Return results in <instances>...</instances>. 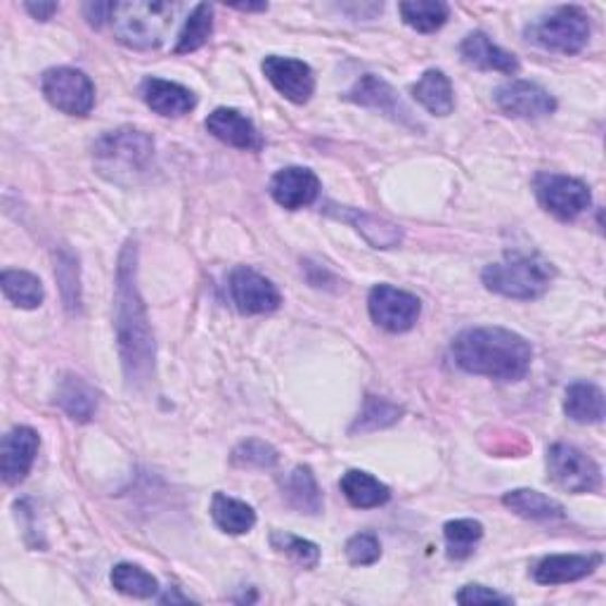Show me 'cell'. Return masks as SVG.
Instances as JSON below:
<instances>
[{
  "instance_id": "6da1fadb",
  "label": "cell",
  "mask_w": 606,
  "mask_h": 606,
  "mask_svg": "<svg viewBox=\"0 0 606 606\" xmlns=\"http://www.w3.org/2000/svg\"><path fill=\"white\" fill-rule=\"evenodd\" d=\"M114 327L123 377L131 389H145L155 379V335H152L147 306L137 289V246L123 244L117 266Z\"/></svg>"
},
{
  "instance_id": "7a4b0ae2",
  "label": "cell",
  "mask_w": 606,
  "mask_h": 606,
  "mask_svg": "<svg viewBox=\"0 0 606 606\" xmlns=\"http://www.w3.org/2000/svg\"><path fill=\"white\" fill-rule=\"evenodd\" d=\"M450 351L460 369L498 381H521L533 361L531 343L505 327L464 329Z\"/></svg>"
},
{
  "instance_id": "3957f363",
  "label": "cell",
  "mask_w": 606,
  "mask_h": 606,
  "mask_svg": "<svg viewBox=\"0 0 606 606\" xmlns=\"http://www.w3.org/2000/svg\"><path fill=\"white\" fill-rule=\"evenodd\" d=\"M175 5L161 0H133L117 3L112 15V29L119 44L133 50H152L163 44V36L171 29Z\"/></svg>"
},
{
  "instance_id": "277c9868",
  "label": "cell",
  "mask_w": 606,
  "mask_h": 606,
  "mask_svg": "<svg viewBox=\"0 0 606 606\" xmlns=\"http://www.w3.org/2000/svg\"><path fill=\"white\" fill-rule=\"evenodd\" d=\"M95 163L109 181L121 183L123 178H135L149 169L155 157V141L131 126L105 133L93 147Z\"/></svg>"
},
{
  "instance_id": "5b68a950",
  "label": "cell",
  "mask_w": 606,
  "mask_h": 606,
  "mask_svg": "<svg viewBox=\"0 0 606 606\" xmlns=\"http://www.w3.org/2000/svg\"><path fill=\"white\" fill-rule=\"evenodd\" d=\"M555 266L541 256H507L481 272L486 289L507 299L531 301L543 296L555 280Z\"/></svg>"
},
{
  "instance_id": "8992f818",
  "label": "cell",
  "mask_w": 606,
  "mask_h": 606,
  "mask_svg": "<svg viewBox=\"0 0 606 606\" xmlns=\"http://www.w3.org/2000/svg\"><path fill=\"white\" fill-rule=\"evenodd\" d=\"M592 34L587 12L578 5H561L549 15L526 26V40L549 52L575 54L581 52Z\"/></svg>"
},
{
  "instance_id": "52a82bcc",
  "label": "cell",
  "mask_w": 606,
  "mask_h": 606,
  "mask_svg": "<svg viewBox=\"0 0 606 606\" xmlns=\"http://www.w3.org/2000/svg\"><path fill=\"white\" fill-rule=\"evenodd\" d=\"M547 478L561 490L581 495L595 493L602 486L599 464L569 444H555L547 450Z\"/></svg>"
},
{
  "instance_id": "ba28073f",
  "label": "cell",
  "mask_w": 606,
  "mask_h": 606,
  "mask_svg": "<svg viewBox=\"0 0 606 606\" xmlns=\"http://www.w3.org/2000/svg\"><path fill=\"white\" fill-rule=\"evenodd\" d=\"M46 100L69 117H86L95 105V86L88 74L72 66L48 69L40 78Z\"/></svg>"
},
{
  "instance_id": "9c48e42d",
  "label": "cell",
  "mask_w": 606,
  "mask_h": 606,
  "mask_svg": "<svg viewBox=\"0 0 606 606\" xmlns=\"http://www.w3.org/2000/svg\"><path fill=\"white\" fill-rule=\"evenodd\" d=\"M535 195L543 209L559 220H573L592 204L590 187L583 181L559 173H541L535 178Z\"/></svg>"
},
{
  "instance_id": "30bf717a",
  "label": "cell",
  "mask_w": 606,
  "mask_h": 606,
  "mask_svg": "<svg viewBox=\"0 0 606 606\" xmlns=\"http://www.w3.org/2000/svg\"><path fill=\"white\" fill-rule=\"evenodd\" d=\"M367 308L372 320L391 335H403L415 327L422 313V303L415 294L403 292L391 284H377L369 292Z\"/></svg>"
},
{
  "instance_id": "8fae6325",
  "label": "cell",
  "mask_w": 606,
  "mask_h": 606,
  "mask_svg": "<svg viewBox=\"0 0 606 606\" xmlns=\"http://www.w3.org/2000/svg\"><path fill=\"white\" fill-rule=\"evenodd\" d=\"M228 292L235 308L244 315H264L280 308L282 296L266 275L250 266H238L228 275Z\"/></svg>"
},
{
  "instance_id": "7c38bea8",
  "label": "cell",
  "mask_w": 606,
  "mask_h": 606,
  "mask_svg": "<svg viewBox=\"0 0 606 606\" xmlns=\"http://www.w3.org/2000/svg\"><path fill=\"white\" fill-rule=\"evenodd\" d=\"M493 100L507 117L517 119H543L555 114L557 109L553 95L538 84H531V81H509V84L495 90Z\"/></svg>"
},
{
  "instance_id": "4fadbf2b",
  "label": "cell",
  "mask_w": 606,
  "mask_h": 606,
  "mask_svg": "<svg viewBox=\"0 0 606 606\" xmlns=\"http://www.w3.org/2000/svg\"><path fill=\"white\" fill-rule=\"evenodd\" d=\"M266 78L275 86L280 95L294 105H306L311 95L315 93V76L313 69L294 58H280V54H270L260 64Z\"/></svg>"
},
{
  "instance_id": "5bb4252c",
  "label": "cell",
  "mask_w": 606,
  "mask_h": 606,
  "mask_svg": "<svg viewBox=\"0 0 606 606\" xmlns=\"http://www.w3.org/2000/svg\"><path fill=\"white\" fill-rule=\"evenodd\" d=\"M40 448V436L32 426H15L3 436L0 446V474L8 486H20L32 472Z\"/></svg>"
},
{
  "instance_id": "9a60e30c",
  "label": "cell",
  "mask_w": 606,
  "mask_h": 606,
  "mask_svg": "<svg viewBox=\"0 0 606 606\" xmlns=\"http://www.w3.org/2000/svg\"><path fill=\"white\" fill-rule=\"evenodd\" d=\"M347 100L361 105V107L379 109L381 114H387L393 121L403 123V126L420 129V123L412 119V112L403 105V100L398 98L393 86L375 74H365L361 81H357V84L347 93Z\"/></svg>"
},
{
  "instance_id": "2e32d148",
  "label": "cell",
  "mask_w": 606,
  "mask_h": 606,
  "mask_svg": "<svg viewBox=\"0 0 606 606\" xmlns=\"http://www.w3.org/2000/svg\"><path fill=\"white\" fill-rule=\"evenodd\" d=\"M270 195L282 209L296 211L303 206H311L320 195V181L311 169L287 167L272 175Z\"/></svg>"
},
{
  "instance_id": "e0dca14e",
  "label": "cell",
  "mask_w": 606,
  "mask_h": 606,
  "mask_svg": "<svg viewBox=\"0 0 606 606\" xmlns=\"http://www.w3.org/2000/svg\"><path fill=\"white\" fill-rule=\"evenodd\" d=\"M204 126L214 137H218L220 143H226L230 147L246 149V152H258L264 147V137H260L254 121L238 112V109H230V107L214 109V112L206 117Z\"/></svg>"
},
{
  "instance_id": "ac0fdd59",
  "label": "cell",
  "mask_w": 606,
  "mask_h": 606,
  "mask_svg": "<svg viewBox=\"0 0 606 606\" xmlns=\"http://www.w3.org/2000/svg\"><path fill=\"white\" fill-rule=\"evenodd\" d=\"M143 100L159 117H185L197 107V95L190 88L173 84L163 78H145L143 81Z\"/></svg>"
},
{
  "instance_id": "d6986e66",
  "label": "cell",
  "mask_w": 606,
  "mask_h": 606,
  "mask_svg": "<svg viewBox=\"0 0 606 606\" xmlns=\"http://www.w3.org/2000/svg\"><path fill=\"white\" fill-rule=\"evenodd\" d=\"M462 62L470 64L481 72H500V74H517L519 72V60L517 54L502 50L495 46L493 40L484 32H472L460 44Z\"/></svg>"
},
{
  "instance_id": "ffe728a7",
  "label": "cell",
  "mask_w": 606,
  "mask_h": 606,
  "mask_svg": "<svg viewBox=\"0 0 606 606\" xmlns=\"http://www.w3.org/2000/svg\"><path fill=\"white\" fill-rule=\"evenodd\" d=\"M602 555H549L533 571V578L541 585H563L575 583L599 569Z\"/></svg>"
},
{
  "instance_id": "44dd1931",
  "label": "cell",
  "mask_w": 606,
  "mask_h": 606,
  "mask_svg": "<svg viewBox=\"0 0 606 606\" xmlns=\"http://www.w3.org/2000/svg\"><path fill=\"white\" fill-rule=\"evenodd\" d=\"M54 403H58L74 422H90L95 417V410H98V393H95V389L86 379L76 375H64L58 384Z\"/></svg>"
},
{
  "instance_id": "7402d4cb",
  "label": "cell",
  "mask_w": 606,
  "mask_h": 606,
  "mask_svg": "<svg viewBox=\"0 0 606 606\" xmlns=\"http://www.w3.org/2000/svg\"><path fill=\"white\" fill-rule=\"evenodd\" d=\"M563 412L578 424H599L604 420V391L597 384L575 381L563 396Z\"/></svg>"
},
{
  "instance_id": "603a6c76",
  "label": "cell",
  "mask_w": 606,
  "mask_h": 606,
  "mask_svg": "<svg viewBox=\"0 0 606 606\" xmlns=\"http://www.w3.org/2000/svg\"><path fill=\"white\" fill-rule=\"evenodd\" d=\"M284 500L303 514H318L323 509V493L318 481H315L311 466L299 464L282 481Z\"/></svg>"
},
{
  "instance_id": "cb8c5ba5",
  "label": "cell",
  "mask_w": 606,
  "mask_h": 606,
  "mask_svg": "<svg viewBox=\"0 0 606 606\" xmlns=\"http://www.w3.org/2000/svg\"><path fill=\"white\" fill-rule=\"evenodd\" d=\"M502 505L507 509H512L514 514L531 521H555L567 517V512H563V507L557 500L547 498L545 493L533 488H517L505 493Z\"/></svg>"
},
{
  "instance_id": "d4e9b609",
  "label": "cell",
  "mask_w": 606,
  "mask_h": 606,
  "mask_svg": "<svg viewBox=\"0 0 606 606\" xmlns=\"http://www.w3.org/2000/svg\"><path fill=\"white\" fill-rule=\"evenodd\" d=\"M412 95H415V100L434 117L452 114V109H455L452 84L444 72H438V69H429V72H424L417 84L412 86Z\"/></svg>"
},
{
  "instance_id": "484cf974",
  "label": "cell",
  "mask_w": 606,
  "mask_h": 606,
  "mask_svg": "<svg viewBox=\"0 0 606 606\" xmlns=\"http://www.w3.org/2000/svg\"><path fill=\"white\" fill-rule=\"evenodd\" d=\"M341 493L347 495V500L357 509L381 507L391 500L389 486L361 470H351L341 476Z\"/></svg>"
},
{
  "instance_id": "4316f807",
  "label": "cell",
  "mask_w": 606,
  "mask_h": 606,
  "mask_svg": "<svg viewBox=\"0 0 606 606\" xmlns=\"http://www.w3.org/2000/svg\"><path fill=\"white\" fill-rule=\"evenodd\" d=\"M211 517L216 521V526L230 535L250 533L256 526L254 507L238 500V498H230V495H226V493L214 495Z\"/></svg>"
},
{
  "instance_id": "83f0119b",
  "label": "cell",
  "mask_w": 606,
  "mask_h": 606,
  "mask_svg": "<svg viewBox=\"0 0 606 606\" xmlns=\"http://www.w3.org/2000/svg\"><path fill=\"white\" fill-rule=\"evenodd\" d=\"M0 287H3V294L15 303L17 308L34 311L46 299L44 284L36 278V275L26 270H3L0 275Z\"/></svg>"
},
{
  "instance_id": "f1b7e54d",
  "label": "cell",
  "mask_w": 606,
  "mask_h": 606,
  "mask_svg": "<svg viewBox=\"0 0 606 606\" xmlns=\"http://www.w3.org/2000/svg\"><path fill=\"white\" fill-rule=\"evenodd\" d=\"M398 12L408 26L420 34H432L440 29L450 17V8L440 0H410V3L398 5Z\"/></svg>"
},
{
  "instance_id": "f546056e",
  "label": "cell",
  "mask_w": 606,
  "mask_h": 606,
  "mask_svg": "<svg viewBox=\"0 0 606 606\" xmlns=\"http://www.w3.org/2000/svg\"><path fill=\"white\" fill-rule=\"evenodd\" d=\"M112 585L117 592L126 597H135V599H149L155 597L159 592V583L157 578L147 573L145 569L137 567V563H129L121 561L112 569Z\"/></svg>"
},
{
  "instance_id": "4dcf8cb0",
  "label": "cell",
  "mask_w": 606,
  "mask_h": 606,
  "mask_svg": "<svg viewBox=\"0 0 606 606\" xmlns=\"http://www.w3.org/2000/svg\"><path fill=\"white\" fill-rule=\"evenodd\" d=\"M444 535H446L448 557L462 561L466 557H472L476 543L484 538V526H481V521L476 519H455L446 523Z\"/></svg>"
},
{
  "instance_id": "1f68e13d",
  "label": "cell",
  "mask_w": 606,
  "mask_h": 606,
  "mask_svg": "<svg viewBox=\"0 0 606 606\" xmlns=\"http://www.w3.org/2000/svg\"><path fill=\"white\" fill-rule=\"evenodd\" d=\"M211 32H214V8L206 3L195 5V10H192L190 17L185 20L181 36H178L175 52L185 54V52L199 50L206 40L211 38Z\"/></svg>"
},
{
  "instance_id": "d6a6232c",
  "label": "cell",
  "mask_w": 606,
  "mask_h": 606,
  "mask_svg": "<svg viewBox=\"0 0 606 606\" xmlns=\"http://www.w3.org/2000/svg\"><path fill=\"white\" fill-rule=\"evenodd\" d=\"M403 415V408L396 405L387 398H377V396H367V401L363 405V412L357 415L355 424L351 426V432H377L384 429V426H391Z\"/></svg>"
},
{
  "instance_id": "836d02e7",
  "label": "cell",
  "mask_w": 606,
  "mask_h": 606,
  "mask_svg": "<svg viewBox=\"0 0 606 606\" xmlns=\"http://www.w3.org/2000/svg\"><path fill=\"white\" fill-rule=\"evenodd\" d=\"M270 545H272V549H278L280 555H287L294 561H299L303 569H315L320 563V547L311 541L299 538V535L284 533V531H272Z\"/></svg>"
},
{
  "instance_id": "e575fe53",
  "label": "cell",
  "mask_w": 606,
  "mask_h": 606,
  "mask_svg": "<svg viewBox=\"0 0 606 606\" xmlns=\"http://www.w3.org/2000/svg\"><path fill=\"white\" fill-rule=\"evenodd\" d=\"M54 275H58V282L62 287V299L66 303V308L78 311V306H81L78 264H76V256L69 250H62L58 254V266H54Z\"/></svg>"
},
{
  "instance_id": "d590c367",
  "label": "cell",
  "mask_w": 606,
  "mask_h": 606,
  "mask_svg": "<svg viewBox=\"0 0 606 606\" xmlns=\"http://www.w3.org/2000/svg\"><path fill=\"white\" fill-rule=\"evenodd\" d=\"M347 218L353 220L357 230H361L367 240L372 238V230H375V246H379V250H391V246L401 242V230L387 223L384 218L369 216V214H357V211H349Z\"/></svg>"
},
{
  "instance_id": "8d00e7d4",
  "label": "cell",
  "mask_w": 606,
  "mask_h": 606,
  "mask_svg": "<svg viewBox=\"0 0 606 606\" xmlns=\"http://www.w3.org/2000/svg\"><path fill=\"white\" fill-rule=\"evenodd\" d=\"M278 450L258 438L244 440V444H240L235 452H232V462L240 466H258V470H270V466L278 464Z\"/></svg>"
},
{
  "instance_id": "74e56055",
  "label": "cell",
  "mask_w": 606,
  "mask_h": 606,
  "mask_svg": "<svg viewBox=\"0 0 606 606\" xmlns=\"http://www.w3.org/2000/svg\"><path fill=\"white\" fill-rule=\"evenodd\" d=\"M347 557L353 567H369L381 557V545L377 535L372 533H357L347 543Z\"/></svg>"
},
{
  "instance_id": "f35d334b",
  "label": "cell",
  "mask_w": 606,
  "mask_h": 606,
  "mask_svg": "<svg viewBox=\"0 0 606 606\" xmlns=\"http://www.w3.org/2000/svg\"><path fill=\"white\" fill-rule=\"evenodd\" d=\"M455 599H458L460 604H493V602L495 604H512L514 602L512 597L500 595V592H495L484 585H464Z\"/></svg>"
},
{
  "instance_id": "ab89813d",
  "label": "cell",
  "mask_w": 606,
  "mask_h": 606,
  "mask_svg": "<svg viewBox=\"0 0 606 606\" xmlns=\"http://www.w3.org/2000/svg\"><path fill=\"white\" fill-rule=\"evenodd\" d=\"M114 5L117 3H86L84 5V15H86L90 26H95V29H102L105 24H112Z\"/></svg>"
},
{
  "instance_id": "60d3db41",
  "label": "cell",
  "mask_w": 606,
  "mask_h": 606,
  "mask_svg": "<svg viewBox=\"0 0 606 606\" xmlns=\"http://www.w3.org/2000/svg\"><path fill=\"white\" fill-rule=\"evenodd\" d=\"M24 8L34 20H40V22H48L54 12H58V3H26Z\"/></svg>"
},
{
  "instance_id": "b9f144b4",
  "label": "cell",
  "mask_w": 606,
  "mask_h": 606,
  "mask_svg": "<svg viewBox=\"0 0 606 606\" xmlns=\"http://www.w3.org/2000/svg\"><path fill=\"white\" fill-rule=\"evenodd\" d=\"M232 10H242V12H266L268 5L266 3H238V5H230Z\"/></svg>"
},
{
  "instance_id": "7bdbcfd3",
  "label": "cell",
  "mask_w": 606,
  "mask_h": 606,
  "mask_svg": "<svg viewBox=\"0 0 606 606\" xmlns=\"http://www.w3.org/2000/svg\"><path fill=\"white\" fill-rule=\"evenodd\" d=\"M159 602H190V597L178 595V592H167V595L159 597Z\"/></svg>"
}]
</instances>
